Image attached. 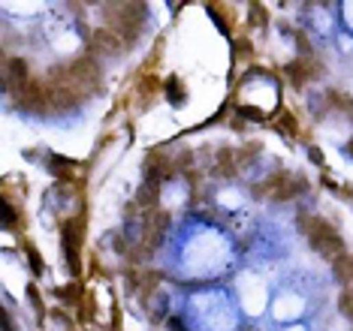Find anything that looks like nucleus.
<instances>
[{"label": "nucleus", "instance_id": "1", "mask_svg": "<svg viewBox=\"0 0 353 331\" xmlns=\"http://www.w3.org/2000/svg\"><path fill=\"white\" fill-rule=\"evenodd\" d=\"M299 226H302L308 244H311V250H317L320 256H326L329 262H335L338 256L344 253V241L338 235V229L329 220H323V217H311L308 220V214H299Z\"/></svg>", "mask_w": 353, "mask_h": 331}, {"label": "nucleus", "instance_id": "2", "mask_svg": "<svg viewBox=\"0 0 353 331\" xmlns=\"http://www.w3.org/2000/svg\"><path fill=\"white\" fill-rule=\"evenodd\" d=\"M145 6L139 3H118V6H106V15H109V30H115L118 36L127 42L130 49L133 42L139 40L142 27H145Z\"/></svg>", "mask_w": 353, "mask_h": 331}, {"label": "nucleus", "instance_id": "3", "mask_svg": "<svg viewBox=\"0 0 353 331\" xmlns=\"http://www.w3.org/2000/svg\"><path fill=\"white\" fill-rule=\"evenodd\" d=\"M19 109L25 111H34V115H46V111H55V88L49 81H40V79H31L25 85V90L16 96Z\"/></svg>", "mask_w": 353, "mask_h": 331}, {"label": "nucleus", "instance_id": "4", "mask_svg": "<svg viewBox=\"0 0 353 331\" xmlns=\"http://www.w3.org/2000/svg\"><path fill=\"white\" fill-rule=\"evenodd\" d=\"M64 253H66V265L73 268V274L79 271V250L82 241H85V214H76L64 223Z\"/></svg>", "mask_w": 353, "mask_h": 331}, {"label": "nucleus", "instance_id": "5", "mask_svg": "<svg viewBox=\"0 0 353 331\" xmlns=\"http://www.w3.org/2000/svg\"><path fill=\"white\" fill-rule=\"evenodd\" d=\"M31 81V72H27V60L25 57H6L3 60V88L10 94H21L25 85Z\"/></svg>", "mask_w": 353, "mask_h": 331}, {"label": "nucleus", "instance_id": "6", "mask_svg": "<svg viewBox=\"0 0 353 331\" xmlns=\"http://www.w3.org/2000/svg\"><path fill=\"white\" fill-rule=\"evenodd\" d=\"M287 79H290V85L293 88H305L311 79H317V75L323 72L320 70V60H308V57H299V60H293V64H287Z\"/></svg>", "mask_w": 353, "mask_h": 331}, {"label": "nucleus", "instance_id": "7", "mask_svg": "<svg viewBox=\"0 0 353 331\" xmlns=\"http://www.w3.org/2000/svg\"><path fill=\"white\" fill-rule=\"evenodd\" d=\"M124 49H127V42L115 34V30H109V27H97L94 30L91 55H118V51H124Z\"/></svg>", "mask_w": 353, "mask_h": 331}, {"label": "nucleus", "instance_id": "8", "mask_svg": "<svg viewBox=\"0 0 353 331\" xmlns=\"http://www.w3.org/2000/svg\"><path fill=\"white\" fill-rule=\"evenodd\" d=\"M332 274L341 286H350L353 283V253H341L338 259L332 262Z\"/></svg>", "mask_w": 353, "mask_h": 331}, {"label": "nucleus", "instance_id": "9", "mask_svg": "<svg viewBox=\"0 0 353 331\" xmlns=\"http://www.w3.org/2000/svg\"><path fill=\"white\" fill-rule=\"evenodd\" d=\"M287 181V172H275V175H269V178H263L257 187H254V196H269V199H275V193L281 190V184Z\"/></svg>", "mask_w": 353, "mask_h": 331}, {"label": "nucleus", "instance_id": "10", "mask_svg": "<svg viewBox=\"0 0 353 331\" xmlns=\"http://www.w3.org/2000/svg\"><path fill=\"white\" fill-rule=\"evenodd\" d=\"M160 184H163V181H157V178H145V184H142V190H139V205L142 208H151L154 202H157Z\"/></svg>", "mask_w": 353, "mask_h": 331}, {"label": "nucleus", "instance_id": "11", "mask_svg": "<svg viewBox=\"0 0 353 331\" xmlns=\"http://www.w3.org/2000/svg\"><path fill=\"white\" fill-rule=\"evenodd\" d=\"M236 150L232 148H221L217 150V172H221V175H232V172H236Z\"/></svg>", "mask_w": 353, "mask_h": 331}, {"label": "nucleus", "instance_id": "12", "mask_svg": "<svg viewBox=\"0 0 353 331\" xmlns=\"http://www.w3.org/2000/svg\"><path fill=\"white\" fill-rule=\"evenodd\" d=\"M278 133H284L287 139H296L299 135V124H296V115L293 111H281V118H278Z\"/></svg>", "mask_w": 353, "mask_h": 331}, {"label": "nucleus", "instance_id": "13", "mask_svg": "<svg viewBox=\"0 0 353 331\" xmlns=\"http://www.w3.org/2000/svg\"><path fill=\"white\" fill-rule=\"evenodd\" d=\"M167 94H169V100L175 103V105H182V103H184V90H182V81H178L175 75H172V79L167 81Z\"/></svg>", "mask_w": 353, "mask_h": 331}, {"label": "nucleus", "instance_id": "14", "mask_svg": "<svg viewBox=\"0 0 353 331\" xmlns=\"http://www.w3.org/2000/svg\"><path fill=\"white\" fill-rule=\"evenodd\" d=\"M208 12L215 15V21H217V25H221V30H223V34H230L232 27L227 25V10H223L221 3H208Z\"/></svg>", "mask_w": 353, "mask_h": 331}, {"label": "nucleus", "instance_id": "15", "mask_svg": "<svg viewBox=\"0 0 353 331\" xmlns=\"http://www.w3.org/2000/svg\"><path fill=\"white\" fill-rule=\"evenodd\" d=\"M251 15H254V25H263L266 27V21H269V15H266V10H260V3H251Z\"/></svg>", "mask_w": 353, "mask_h": 331}, {"label": "nucleus", "instance_id": "16", "mask_svg": "<svg viewBox=\"0 0 353 331\" xmlns=\"http://www.w3.org/2000/svg\"><path fill=\"white\" fill-rule=\"evenodd\" d=\"M16 223V208L10 205V199H3V226H12Z\"/></svg>", "mask_w": 353, "mask_h": 331}, {"label": "nucleus", "instance_id": "17", "mask_svg": "<svg viewBox=\"0 0 353 331\" xmlns=\"http://www.w3.org/2000/svg\"><path fill=\"white\" fill-rule=\"evenodd\" d=\"M25 250H27V256H31V265H34V271H36V274H40V271H42V265H40V253H36V250H34V244H27V241H25Z\"/></svg>", "mask_w": 353, "mask_h": 331}, {"label": "nucleus", "instance_id": "18", "mask_svg": "<svg viewBox=\"0 0 353 331\" xmlns=\"http://www.w3.org/2000/svg\"><path fill=\"white\" fill-rule=\"evenodd\" d=\"M308 157H311L317 166H323V154H320V148H308Z\"/></svg>", "mask_w": 353, "mask_h": 331}, {"label": "nucleus", "instance_id": "19", "mask_svg": "<svg viewBox=\"0 0 353 331\" xmlns=\"http://www.w3.org/2000/svg\"><path fill=\"white\" fill-rule=\"evenodd\" d=\"M348 150H350V157H353V139H350V145H348Z\"/></svg>", "mask_w": 353, "mask_h": 331}]
</instances>
